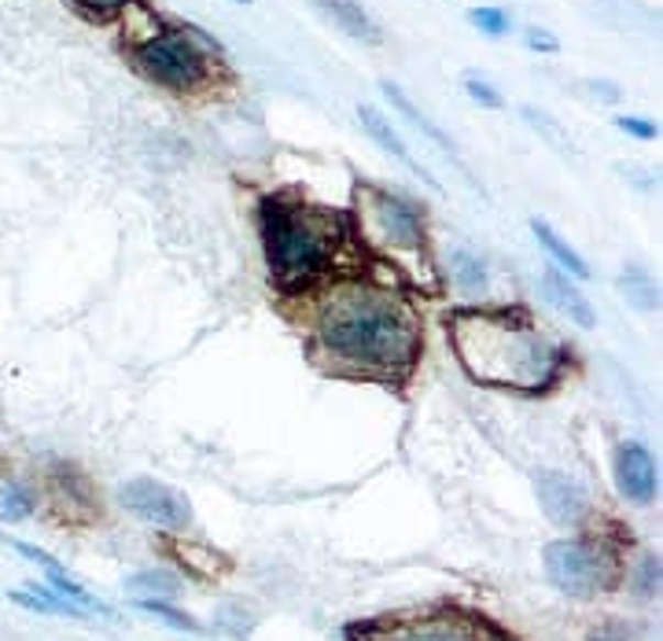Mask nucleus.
Segmentation results:
<instances>
[{
	"mask_svg": "<svg viewBox=\"0 0 663 641\" xmlns=\"http://www.w3.org/2000/svg\"><path fill=\"white\" fill-rule=\"evenodd\" d=\"M313 351L332 369L402 380L420 351V321L406 296L376 280H335L313 299Z\"/></svg>",
	"mask_w": 663,
	"mask_h": 641,
	"instance_id": "obj_1",
	"label": "nucleus"
},
{
	"mask_svg": "<svg viewBox=\"0 0 663 641\" xmlns=\"http://www.w3.org/2000/svg\"><path fill=\"white\" fill-rule=\"evenodd\" d=\"M450 346L472 380L505 391H545L564 373V351L520 310H457Z\"/></svg>",
	"mask_w": 663,
	"mask_h": 641,
	"instance_id": "obj_2",
	"label": "nucleus"
},
{
	"mask_svg": "<svg viewBox=\"0 0 663 641\" xmlns=\"http://www.w3.org/2000/svg\"><path fill=\"white\" fill-rule=\"evenodd\" d=\"M258 233L273 280L284 291H307L310 284L324 280L340 247V233L329 214L280 196L262 199Z\"/></svg>",
	"mask_w": 663,
	"mask_h": 641,
	"instance_id": "obj_3",
	"label": "nucleus"
},
{
	"mask_svg": "<svg viewBox=\"0 0 663 641\" xmlns=\"http://www.w3.org/2000/svg\"><path fill=\"white\" fill-rule=\"evenodd\" d=\"M357 225L368 244L391 251V255H417L424 247V214L387 188H357Z\"/></svg>",
	"mask_w": 663,
	"mask_h": 641,
	"instance_id": "obj_4",
	"label": "nucleus"
},
{
	"mask_svg": "<svg viewBox=\"0 0 663 641\" xmlns=\"http://www.w3.org/2000/svg\"><path fill=\"white\" fill-rule=\"evenodd\" d=\"M199 30H166V34L144 37L133 48V63L159 86L174 92H192L210 78L207 52L196 45Z\"/></svg>",
	"mask_w": 663,
	"mask_h": 641,
	"instance_id": "obj_5",
	"label": "nucleus"
},
{
	"mask_svg": "<svg viewBox=\"0 0 663 641\" xmlns=\"http://www.w3.org/2000/svg\"><path fill=\"white\" fill-rule=\"evenodd\" d=\"M542 561H545L550 583L567 597H597L605 594L619 575L616 553L608 550L605 542H589V539H556L545 545Z\"/></svg>",
	"mask_w": 663,
	"mask_h": 641,
	"instance_id": "obj_6",
	"label": "nucleus"
},
{
	"mask_svg": "<svg viewBox=\"0 0 663 641\" xmlns=\"http://www.w3.org/2000/svg\"><path fill=\"white\" fill-rule=\"evenodd\" d=\"M119 501L136 520L155 523V528H163V531H185L188 523H192V506H188V498L159 479L136 476L130 483H122Z\"/></svg>",
	"mask_w": 663,
	"mask_h": 641,
	"instance_id": "obj_7",
	"label": "nucleus"
},
{
	"mask_svg": "<svg viewBox=\"0 0 663 641\" xmlns=\"http://www.w3.org/2000/svg\"><path fill=\"white\" fill-rule=\"evenodd\" d=\"M365 641H483V623L446 608V612H428L391 627H376Z\"/></svg>",
	"mask_w": 663,
	"mask_h": 641,
	"instance_id": "obj_8",
	"label": "nucleus"
},
{
	"mask_svg": "<svg viewBox=\"0 0 663 641\" xmlns=\"http://www.w3.org/2000/svg\"><path fill=\"white\" fill-rule=\"evenodd\" d=\"M534 490H539L542 512L553 523H561V528H578V523L586 520L589 498L572 476H564V472H539V476H534Z\"/></svg>",
	"mask_w": 663,
	"mask_h": 641,
	"instance_id": "obj_9",
	"label": "nucleus"
},
{
	"mask_svg": "<svg viewBox=\"0 0 663 641\" xmlns=\"http://www.w3.org/2000/svg\"><path fill=\"white\" fill-rule=\"evenodd\" d=\"M616 487L630 506H649L656 498V461L641 443L616 446Z\"/></svg>",
	"mask_w": 663,
	"mask_h": 641,
	"instance_id": "obj_10",
	"label": "nucleus"
},
{
	"mask_svg": "<svg viewBox=\"0 0 663 641\" xmlns=\"http://www.w3.org/2000/svg\"><path fill=\"white\" fill-rule=\"evenodd\" d=\"M542 296L550 299L561 313H567V321L583 324V329H594L597 313H594V307H589V299L572 284V277H567V273H561L556 266L545 269L542 273Z\"/></svg>",
	"mask_w": 663,
	"mask_h": 641,
	"instance_id": "obj_11",
	"label": "nucleus"
},
{
	"mask_svg": "<svg viewBox=\"0 0 663 641\" xmlns=\"http://www.w3.org/2000/svg\"><path fill=\"white\" fill-rule=\"evenodd\" d=\"M357 119H362V125H365V133H368V136H373V141H376V144H380V148H384V152H391V155H395V159H398V163H406V166H409V170H413L417 177H424V181H428V185H435V181H431V174L424 170V166H420V163L413 159V155H409V148H406V141H402V136H398V130H395V125H391V122H387V119H384V114H380V111H376V108H368V103H365V108H357Z\"/></svg>",
	"mask_w": 663,
	"mask_h": 641,
	"instance_id": "obj_12",
	"label": "nucleus"
},
{
	"mask_svg": "<svg viewBox=\"0 0 663 641\" xmlns=\"http://www.w3.org/2000/svg\"><path fill=\"white\" fill-rule=\"evenodd\" d=\"M313 4H318L343 34H351L354 41H365V45H380V26L368 19V12L357 0H313Z\"/></svg>",
	"mask_w": 663,
	"mask_h": 641,
	"instance_id": "obj_13",
	"label": "nucleus"
},
{
	"mask_svg": "<svg viewBox=\"0 0 663 641\" xmlns=\"http://www.w3.org/2000/svg\"><path fill=\"white\" fill-rule=\"evenodd\" d=\"M531 233L539 236V244L545 247V255L553 258V266H556V269L567 273V277H575V280H586V277H589L586 258L578 255V251H575L572 244H567V240L556 236V229H553L550 222H542V218H531Z\"/></svg>",
	"mask_w": 663,
	"mask_h": 641,
	"instance_id": "obj_14",
	"label": "nucleus"
},
{
	"mask_svg": "<svg viewBox=\"0 0 663 641\" xmlns=\"http://www.w3.org/2000/svg\"><path fill=\"white\" fill-rule=\"evenodd\" d=\"M8 597H12L15 605H23L26 612H41V616H70V619L89 616V612H81L78 605H70L67 597H59L56 590H52V586H41V583L19 586V590H12Z\"/></svg>",
	"mask_w": 663,
	"mask_h": 641,
	"instance_id": "obj_15",
	"label": "nucleus"
},
{
	"mask_svg": "<svg viewBox=\"0 0 663 641\" xmlns=\"http://www.w3.org/2000/svg\"><path fill=\"white\" fill-rule=\"evenodd\" d=\"M450 277H454L457 291L465 299H476L487 291V269H483V262L472 251H454L450 255Z\"/></svg>",
	"mask_w": 663,
	"mask_h": 641,
	"instance_id": "obj_16",
	"label": "nucleus"
},
{
	"mask_svg": "<svg viewBox=\"0 0 663 641\" xmlns=\"http://www.w3.org/2000/svg\"><path fill=\"white\" fill-rule=\"evenodd\" d=\"M125 590L133 594H144V597H174L181 590V579H177L174 572H163V567H152V572H136L125 579Z\"/></svg>",
	"mask_w": 663,
	"mask_h": 641,
	"instance_id": "obj_17",
	"label": "nucleus"
},
{
	"mask_svg": "<svg viewBox=\"0 0 663 641\" xmlns=\"http://www.w3.org/2000/svg\"><path fill=\"white\" fill-rule=\"evenodd\" d=\"M34 494H30L23 483H4L0 487V520L4 523H19L26 517H34Z\"/></svg>",
	"mask_w": 663,
	"mask_h": 641,
	"instance_id": "obj_18",
	"label": "nucleus"
},
{
	"mask_svg": "<svg viewBox=\"0 0 663 641\" xmlns=\"http://www.w3.org/2000/svg\"><path fill=\"white\" fill-rule=\"evenodd\" d=\"M384 92H387V100H391V103H395V108H398V111H402V114H406V119H409V122H413V125H417V130H424V133L431 136V141H435V144H439V148H446L450 155H454V144H450V141H446V133H442V130H439V125H431V122H428V114H420V111L413 108V103H409V100H406V92H402V89H398V86H391V81H384Z\"/></svg>",
	"mask_w": 663,
	"mask_h": 641,
	"instance_id": "obj_19",
	"label": "nucleus"
},
{
	"mask_svg": "<svg viewBox=\"0 0 663 641\" xmlns=\"http://www.w3.org/2000/svg\"><path fill=\"white\" fill-rule=\"evenodd\" d=\"M619 288L627 291V299L634 302V307H641V310H656L660 307V288L652 284V277L649 273H641V269H630L623 280H619Z\"/></svg>",
	"mask_w": 663,
	"mask_h": 641,
	"instance_id": "obj_20",
	"label": "nucleus"
},
{
	"mask_svg": "<svg viewBox=\"0 0 663 641\" xmlns=\"http://www.w3.org/2000/svg\"><path fill=\"white\" fill-rule=\"evenodd\" d=\"M136 608H141V612H152V616L166 619V623L177 627V630H192V634H199V630H203L192 616L181 612V608H174L170 601H163V597H141V601H136Z\"/></svg>",
	"mask_w": 663,
	"mask_h": 641,
	"instance_id": "obj_21",
	"label": "nucleus"
},
{
	"mask_svg": "<svg viewBox=\"0 0 663 641\" xmlns=\"http://www.w3.org/2000/svg\"><path fill=\"white\" fill-rule=\"evenodd\" d=\"M468 19L483 30V34H490V37H501L505 30H509V15H505L501 8H472Z\"/></svg>",
	"mask_w": 663,
	"mask_h": 641,
	"instance_id": "obj_22",
	"label": "nucleus"
},
{
	"mask_svg": "<svg viewBox=\"0 0 663 641\" xmlns=\"http://www.w3.org/2000/svg\"><path fill=\"white\" fill-rule=\"evenodd\" d=\"M634 590L641 597H652L660 594V556H645V561L638 564V575H634Z\"/></svg>",
	"mask_w": 663,
	"mask_h": 641,
	"instance_id": "obj_23",
	"label": "nucleus"
},
{
	"mask_svg": "<svg viewBox=\"0 0 663 641\" xmlns=\"http://www.w3.org/2000/svg\"><path fill=\"white\" fill-rule=\"evenodd\" d=\"M465 92H468V97L472 100H476V103H483V108H501V92L498 89H494V86H487V81H483V78H465Z\"/></svg>",
	"mask_w": 663,
	"mask_h": 641,
	"instance_id": "obj_24",
	"label": "nucleus"
},
{
	"mask_svg": "<svg viewBox=\"0 0 663 641\" xmlns=\"http://www.w3.org/2000/svg\"><path fill=\"white\" fill-rule=\"evenodd\" d=\"M8 539V534H4ZM8 545H12V550L19 553V556H26V561H34V564H41L45 567V572H56V567H63L56 556L52 553H45V550H37V545H30V542H19V539H8Z\"/></svg>",
	"mask_w": 663,
	"mask_h": 641,
	"instance_id": "obj_25",
	"label": "nucleus"
},
{
	"mask_svg": "<svg viewBox=\"0 0 663 641\" xmlns=\"http://www.w3.org/2000/svg\"><path fill=\"white\" fill-rule=\"evenodd\" d=\"M616 125L630 136H641V141H652V136H656V125H652L649 119H638V114H619Z\"/></svg>",
	"mask_w": 663,
	"mask_h": 641,
	"instance_id": "obj_26",
	"label": "nucleus"
},
{
	"mask_svg": "<svg viewBox=\"0 0 663 641\" xmlns=\"http://www.w3.org/2000/svg\"><path fill=\"white\" fill-rule=\"evenodd\" d=\"M78 8H86V12H97V15H108V12H119L125 8L130 0H74Z\"/></svg>",
	"mask_w": 663,
	"mask_h": 641,
	"instance_id": "obj_27",
	"label": "nucleus"
},
{
	"mask_svg": "<svg viewBox=\"0 0 663 641\" xmlns=\"http://www.w3.org/2000/svg\"><path fill=\"white\" fill-rule=\"evenodd\" d=\"M523 41H528V48H534V52H556V48H561V45H556V37H550L545 30H528V37H523Z\"/></svg>",
	"mask_w": 663,
	"mask_h": 641,
	"instance_id": "obj_28",
	"label": "nucleus"
},
{
	"mask_svg": "<svg viewBox=\"0 0 663 641\" xmlns=\"http://www.w3.org/2000/svg\"><path fill=\"white\" fill-rule=\"evenodd\" d=\"M594 89H601V97H605V100H616V97H619V92H616V89H608V86H594Z\"/></svg>",
	"mask_w": 663,
	"mask_h": 641,
	"instance_id": "obj_29",
	"label": "nucleus"
},
{
	"mask_svg": "<svg viewBox=\"0 0 663 641\" xmlns=\"http://www.w3.org/2000/svg\"><path fill=\"white\" fill-rule=\"evenodd\" d=\"M236 4H251V0H236Z\"/></svg>",
	"mask_w": 663,
	"mask_h": 641,
	"instance_id": "obj_30",
	"label": "nucleus"
},
{
	"mask_svg": "<svg viewBox=\"0 0 663 641\" xmlns=\"http://www.w3.org/2000/svg\"><path fill=\"white\" fill-rule=\"evenodd\" d=\"M0 539H4V534H0Z\"/></svg>",
	"mask_w": 663,
	"mask_h": 641,
	"instance_id": "obj_31",
	"label": "nucleus"
}]
</instances>
